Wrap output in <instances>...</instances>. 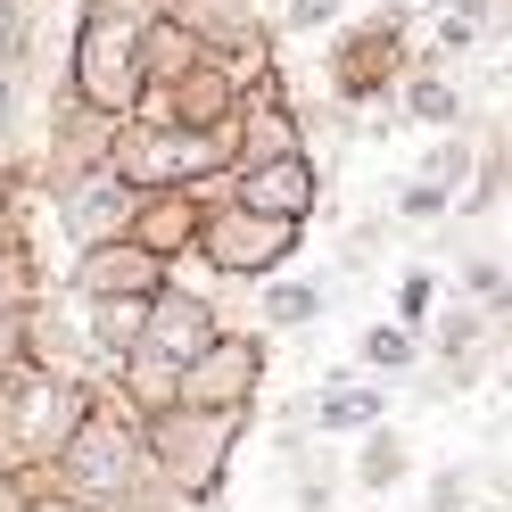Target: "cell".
I'll list each match as a JSON object with an SVG mask.
<instances>
[{
    "mask_svg": "<svg viewBox=\"0 0 512 512\" xmlns=\"http://www.w3.org/2000/svg\"><path fill=\"white\" fill-rule=\"evenodd\" d=\"M17 42V0H0V50Z\"/></svg>",
    "mask_w": 512,
    "mask_h": 512,
    "instance_id": "15",
    "label": "cell"
},
{
    "mask_svg": "<svg viewBox=\"0 0 512 512\" xmlns=\"http://www.w3.org/2000/svg\"><path fill=\"white\" fill-rule=\"evenodd\" d=\"M141 314H149L141 298H133V306H100V339H133V331H141Z\"/></svg>",
    "mask_w": 512,
    "mask_h": 512,
    "instance_id": "13",
    "label": "cell"
},
{
    "mask_svg": "<svg viewBox=\"0 0 512 512\" xmlns=\"http://www.w3.org/2000/svg\"><path fill=\"white\" fill-rule=\"evenodd\" d=\"M248 207H281V215H290V207H306V174H298V166L256 174V182H248Z\"/></svg>",
    "mask_w": 512,
    "mask_h": 512,
    "instance_id": "6",
    "label": "cell"
},
{
    "mask_svg": "<svg viewBox=\"0 0 512 512\" xmlns=\"http://www.w3.org/2000/svg\"><path fill=\"white\" fill-rule=\"evenodd\" d=\"M42 512H67V504H42Z\"/></svg>",
    "mask_w": 512,
    "mask_h": 512,
    "instance_id": "18",
    "label": "cell"
},
{
    "mask_svg": "<svg viewBox=\"0 0 512 512\" xmlns=\"http://www.w3.org/2000/svg\"><path fill=\"white\" fill-rule=\"evenodd\" d=\"M75 488L83 496H116L124 479H133V422L124 413H91V422L75 430Z\"/></svg>",
    "mask_w": 512,
    "mask_h": 512,
    "instance_id": "1",
    "label": "cell"
},
{
    "mask_svg": "<svg viewBox=\"0 0 512 512\" xmlns=\"http://www.w3.org/2000/svg\"><path fill=\"white\" fill-rule=\"evenodd\" d=\"M265 314H273V323H306V314H323V298H314L306 281H281V290L265 298Z\"/></svg>",
    "mask_w": 512,
    "mask_h": 512,
    "instance_id": "9",
    "label": "cell"
},
{
    "mask_svg": "<svg viewBox=\"0 0 512 512\" xmlns=\"http://www.w3.org/2000/svg\"><path fill=\"white\" fill-rule=\"evenodd\" d=\"M331 9H339V0H298V25H323Z\"/></svg>",
    "mask_w": 512,
    "mask_h": 512,
    "instance_id": "14",
    "label": "cell"
},
{
    "mask_svg": "<svg viewBox=\"0 0 512 512\" xmlns=\"http://www.w3.org/2000/svg\"><path fill=\"white\" fill-rule=\"evenodd\" d=\"M67 422H75V389H67V380L34 389V397H25V413H17L25 438H67Z\"/></svg>",
    "mask_w": 512,
    "mask_h": 512,
    "instance_id": "5",
    "label": "cell"
},
{
    "mask_svg": "<svg viewBox=\"0 0 512 512\" xmlns=\"http://www.w3.org/2000/svg\"><path fill=\"white\" fill-rule=\"evenodd\" d=\"M364 356H372L380 372H397V364L413 356V347H405V331H372V339H364Z\"/></svg>",
    "mask_w": 512,
    "mask_h": 512,
    "instance_id": "12",
    "label": "cell"
},
{
    "mask_svg": "<svg viewBox=\"0 0 512 512\" xmlns=\"http://www.w3.org/2000/svg\"><path fill=\"white\" fill-rule=\"evenodd\" d=\"M215 265H273L281 248H290V223H273V215H232V223H215Z\"/></svg>",
    "mask_w": 512,
    "mask_h": 512,
    "instance_id": "4",
    "label": "cell"
},
{
    "mask_svg": "<svg viewBox=\"0 0 512 512\" xmlns=\"http://www.w3.org/2000/svg\"><path fill=\"white\" fill-rule=\"evenodd\" d=\"M372 413H380L372 389H331V397H323V422H331V430H356V422H372Z\"/></svg>",
    "mask_w": 512,
    "mask_h": 512,
    "instance_id": "8",
    "label": "cell"
},
{
    "mask_svg": "<svg viewBox=\"0 0 512 512\" xmlns=\"http://www.w3.org/2000/svg\"><path fill=\"white\" fill-rule=\"evenodd\" d=\"M0 141H9V83H0Z\"/></svg>",
    "mask_w": 512,
    "mask_h": 512,
    "instance_id": "17",
    "label": "cell"
},
{
    "mask_svg": "<svg viewBox=\"0 0 512 512\" xmlns=\"http://www.w3.org/2000/svg\"><path fill=\"white\" fill-rule=\"evenodd\" d=\"M207 356V306L199 298H166L149 314V364H199Z\"/></svg>",
    "mask_w": 512,
    "mask_h": 512,
    "instance_id": "3",
    "label": "cell"
},
{
    "mask_svg": "<svg viewBox=\"0 0 512 512\" xmlns=\"http://www.w3.org/2000/svg\"><path fill=\"white\" fill-rule=\"evenodd\" d=\"M124 215H133V182H124L116 166L83 174V182L67 190V232H75V240H108Z\"/></svg>",
    "mask_w": 512,
    "mask_h": 512,
    "instance_id": "2",
    "label": "cell"
},
{
    "mask_svg": "<svg viewBox=\"0 0 512 512\" xmlns=\"http://www.w3.org/2000/svg\"><path fill=\"white\" fill-rule=\"evenodd\" d=\"M438 512H496L488 471H446V479H438Z\"/></svg>",
    "mask_w": 512,
    "mask_h": 512,
    "instance_id": "7",
    "label": "cell"
},
{
    "mask_svg": "<svg viewBox=\"0 0 512 512\" xmlns=\"http://www.w3.org/2000/svg\"><path fill=\"white\" fill-rule=\"evenodd\" d=\"M413 116L422 124H455V91L446 83H413Z\"/></svg>",
    "mask_w": 512,
    "mask_h": 512,
    "instance_id": "11",
    "label": "cell"
},
{
    "mask_svg": "<svg viewBox=\"0 0 512 512\" xmlns=\"http://www.w3.org/2000/svg\"><path fill=\"white\" fill-rule=\"evenodd\" d=\"M397 471H405V446H397V438H372V446H364V479H372V488H389Z\"/></svg>",
    "mask_w": 512,
    "mask_h": 512,
    "instance_id": "10",
    "label": "cell"
},
{
    "mask_svg": "<svg viewBox=\"0 0 512 512\" xmlns=\"http://www.w3.org/2000/svg\"><path fill=\"white\" fill-rule=\"evenodd\" d=\"M9 347H17V323H9V306H0V364H9Z\"/></svg>",
    "mask_w": 512,
    "mask_h": 512,
    "instance_id": "16",
    "label": "cell"
}]
</instances>
